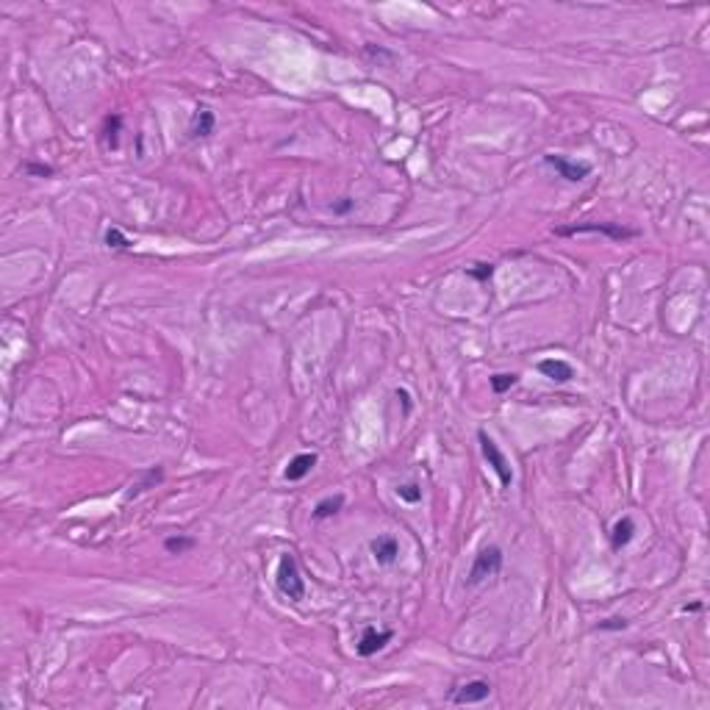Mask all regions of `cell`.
<instances>
[{
	"mask_svg": "<svg viewBox=\"0 0 710 710\" xmlns=\"http://www.w3.org/2000/svg\"><path fill=\"white\" fill-rule=\"evenodd\" d=\"M277 591L283 594V597H289L292 602H300L303 597H306V580H303V575H300V569H297V560H295V555H283L280 558V563H277Z\"/></svg>",
	"mask_w": 710,
	"mask_h": 710,
	"instance_id": "obj_1",
	"label": "cell"
},
{
	"mask_svg": "<svg viewBox=\"0 0 710 710\" xmlns=\"http://www.w3.org/2000/svg\"><path fill=\"white\" fill-rule=\"evenodd\" d=\"M500 569H503V549L494 547V544H491V547H483V549L477 552L474 563H472L466 583H469V586H477V583H483L485 577H494Z\"/></svg>",
	"mask_w": 710,
	"mask_h": 710,
	"instance_id": "obj_2",
	"label": "cell"
},
{
	"mask_svg": "<svg viewBox=\"0 0 710 710\" xmlns=\"http://www.w3.org/2000/svg\"><path fill=\"white\" fill-rule=\"evenodd\" d=\"M477 442H480V450H483V455H485V461H488V466L500 474V483L503 485H511L514 483V472H511V463H508V458L503 455V450L496 447V442L488 436V433H477Z\"/></svg>",
	"mask_w": 710,
	"mask_h": 710,
	"instance_id": "obj_3",
	"label": "cell"
},
{
	"mask_svg": "<svg viewBox=\"0 0 710 710\" xmlns=\"http://www.w3.org/2000/svg\"><path fill=\"white\" fill-rule=\"evenodd\" d=\"M558 236H577V233H605L610 239H632L635 231H627L613 222H586V225H572V228H558Z\"/></svg>",
	"mask_w": 710,
	"mask_h": 710,
	"instance_id": "obj_4",
	"label": "cell"
},
{
	"mask_svg": "<svg viewBox=\"0 0 710 710\" xmlns=\"http://www.w3.org/2000/svg\"><path fill=\"white\" fill-rule=\"evenodd\" d=\"M544 161H547L560 178L572 181V183H577V181H583V178L591 175V164H588V161H569V159H563V156H547Z\"/></svg>",
	"mask_w": 710,
	"mask_h": 710,
	"instance_id": "obj_5",
	"label": "cell"
},
{
	"mask_svg": "<svg viewBox=\"0 0 710 710\" xmlns=\"http://www.w3.org/2000/svg\"><path fill=\"white\" fill-rule=\"evenodd\" d=\"M488 696H491V685L485 680H469V683L458 685L450 699L455 705H477V702H485Z\"/></svg>",
	"mask_w": 710,
	"mask_h": 710,
	"instance_id": "obj_6",
	"label": "cell"
},
{
	"mask_svg": "<svg viewBox=\"0 0 710 710\" xmlns=\"http://www.w3.org/2000/svg\"><path fill=\"white\" fill-rule=\"evenodd\" d=\"M394 638V632L391 630H378V627H367L364 630V635H361V641H358V655L361 658H372V655H378L389 641Z\"/></svg>",
	"mask_w": 710,
	"mask_h": 710,
	"instance_id": "obj_7",
	"label": "cell"
},
{
	"mask_svg": "<svg viewBox=\"0 0 710 710\" xmlns=\"http://www.w3.org/2000/svg\"><path fill=\"white\" fill-rule=\"evenodd\" d=\"M369 547H372V555H375V560L380 566H391L397 560V555H400V544H397L394 536H378Z\"/></svg>",
	"mask_w": 710,
	"mask_h": 710,
	"instance_id": "obj_8",
	"label": "cell"
},
{
	"mask_svg": "<svg viewBox=\"0 0 710 710\" xmlns=\"http://www.w3.org/2000/svg\"><path fill=\"white\" fill-rule=\"evenodd\" d=\"M538 372H541L544 378L555 380V383H569V380L575 378V369L566 364V361H560V358H544V361L538 364Z\"/></svg>",
	"mask_w": 710,
	"mask_h": 710,
	"instance_id": "obj_9",
	"label": "cell"
},
{
	"mask_svg": "<svg viewBox=\"0 0 710 710\" xmlns=\"http://www.w3.org/2000/svg\"><path fill=\"white\" fill-rule=\"evenodd\" d=\"M314 466H317V455H314V453H300V455H295V458L289 461V466H286V472H283V477H286L289 483H297V480H303Z\"/></svg>",
	"mask_w": 710,
	"mask_h": 710,
	"instance_id": "obj_10",
	"label": "cell"
},
{
	"mask_svg": "<svg viewBox=\"0 0 710 710\" xmlns=\"http://www.w3.org/2000/svg\"><path fill=\"white\" fill-rule=\"evenodd\" d=\"M632 536H635V522H632L630 516H621V519L613 525V530H610V544H613V549L627 547V544L632 541Z\"/></svg>",
	"mask_w": 710,
	"mask_h": 710,
	"instance_id": "obj_11",
	"label": "cell"
},
{
	"mask_svg": "<svg viewBox=\"0 0 710 710\" xmlns=\"http://www.w3.org/2000/svg\"><path fill=\"white\" fill-rule=\"evenodd\" d=\"M214 125H217L214 111L205 108V106H200L197 114H194V119H192V136H211V133H214Z\"/></svg>",
	"mask_w": 710,
	"mask_h": 710,
	"instance_id": "obj_12",
	"label": "cell"
},
{
	"mask_svg": "<svg viewBox=\"0 0 710 710\" xmlns=\"http://www.w3.org/2000/svg\"><path fill=\"white\" fill-rule=\"evenodd\" d=\"M341 505H344V496H341V494H336V496H325V500H319V503H317V508H314V519L336 516V514L341 511Z\"/></svg>",
	"mask_w": 710,
	"mask_h": 710,
	"instance_id": "obj_13",
	"label": "cell"
},
{
	"mask_svg": "<svg viewBox=\"0 0 710 710\" xmlns=\"http://www.w3.org/2000/svg\"><path fill=\"white\" fill-rule=\"evenodd\" d=\"M192 547H194V538H189V536H172V538L164 541V549L170 555H181V552H186Z\"/></svg>",
	"mask_w": 710,
	"mask_h": 710,
	"instance_id": "obj_14",
	"label": "cell"
},
{
	"mask_svg": "<svg viewBox=\"0 0 710 710\" xmlns=\"http://www.w3.org/2000/svg\"><path fill=\"white\" fill-rule=\"evenodd\" d=\"M516 383H519V375H514V372H511V375H494V378H491V389H494L496 394L511 391Z\"/></svg>",
	"mask_w": 710,
	"mask_h": 710,
	"instance_id": "obj_15",
	"label": "cell"
},
{
	"mask_svg": "<svg viewBox=\"0 0 710 710\" xmlns=\"http://www.w3.org/2000/svg\"><path fill=\"white\" fill-rule=\"evenodd\" d=\"M119 125H122V117L114 114L106 119V145L108 148H117V139H119Z\"/></svg>",
	"mask_w": 710,
	"mask_h": 710,
	"instance_id": "obj_16",
	"label": "cell"
},
{
	"mask_svg": "<svg viewBox=\"0 0 710 710\" xmlns=\"http://www.w3.org/2000/svg\"><path fill=\"white\" fill-rule=\"evenodd\" d=\"M106 244H108V247H117V250H128V247H130V239H128L119 228H108V231H106Z\"/></svg>",
	"mask_w": 710,
	"mask_h": 710,
	"instance_id": "obj_17",
	"label": "cell"
},
{
	"mask_svg": "<svg viewBox=\"0 0 710 710\" xmlns=\"http://www.w3.org/2000/svg\"><path fill=\"white\" fill-rule=\"evenodd\" d=\"M397 496L405 503H419L422 500V488L416 483H405V485H397Z\"/></svg>",
	"mask_w": 710,
	"mask_h": 710,
	"instance_id": "obj_18",
	"label": "cell"
},
{
	"mask_svg": "<svg viewBox=\"0 0 710 710\" xmlns=\"http://www.w3.org/2000/svg\"><path fill=\"white\" fill-rule=\"evenodd\" d=\"M469 275H472L474 280H483V283H485V280L494 275V264H474V266L469 269Z\"/></svg>",
	"mask_w": 710,
	"mask_h": 710,
	"instance_id": "obj_19",
	"label": "cell"
},
{
	"mask_svg": "<svg viewBox=\"0 0 710 710\" xmlns=\"http://www.w3.org/2000/svg\"><path fill=\"white\" fill-rule=\"evenodd\" d=\"M624 627H627L624 619H608V621H602L597 630H624Z\"/></svg>",
	"mask_w": 710,
	"mask_h": 710,
	"instance_id": "obj_20",
	"label": "cell"
},
{
	"mask_svg": "<svg viewBox=\"0 0 710 710\" xmlns=\"http://www.w3.org/2000/svg\"><path fill=\"white\" fill-rule=\"evenodd\" d=\"M350 208H352V200H350V197H344L341 203H336V205H333V211H336V214H347Z\"/></svg>",
	"mask_w": 710,
	"mask_h": 710,
	"instance_id": "obj_21",
	"label": "cell"
},
{
	"mask_svg": "<svg viewBox=\"0 0 710 710\" xmlns=\"http://www.w3.org/2000/svg\"><path fill=\"white\" fill-rule=\"evenodd\" d=\"M28 172H34V175H53V170L42 167V164H28Z\"/></svg>",
	"mask_w": 710,
	"mask_h": 710,
	"instance_id": "obj_22",
	"label": "cell"
},
{
	"mask_svg": "<svg viewBox=\"0 0 710 710\" xmlns=\"http://www.w3.org/2000/svg\"><path fill=\"white\" fill-rule=\"evenodd\" d=\"M397 397L402 400V408L411 411V397H408V391H405V389H397Z\"/></svg>",
	"mask_w": 710,
	"mask_h": 710,
	"instance_id": "obj_23",
	"label": "cell"
}]
</instances>
